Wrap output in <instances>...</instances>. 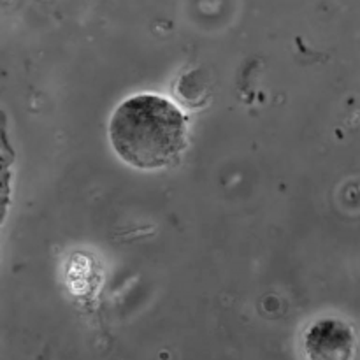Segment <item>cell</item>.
Segmentation results:
<instances>
[{"label":"cell","instance_id":"1","mask_svg":"<svg viewBox=\"0 0 360 360\" xmlns=\"http://www.w3.org/2000/svg\"><path fill=\"white\" fill-rule=\"evenodd\" d=\"M188 127L178 105L153 94L127 98L109 122L116 155L136 169H162L186 146Z\"/></svg>","mask_w":360,"mask_h":360},{"label":"cell","instance_id":"2","mask_svg":"<svg viewBox=\"0 0 360 360\" xmlns=\"http://www.w3.org/2000/svg\"><path fill=\"white\" fill-rule=\"evenodd\" d=\"M306 354L309 359L336 360L350 359L355 347V338L350 327L341 320H320L306 333Z\"/></svg>","mask_w":360,"mask_h":360}]
</instances>
